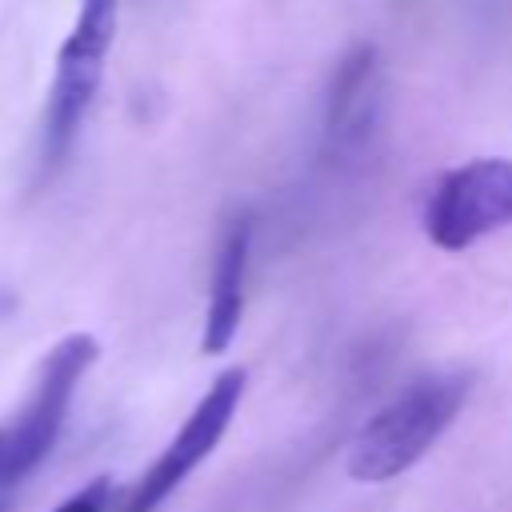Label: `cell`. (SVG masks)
<instances>
[{
    "instance_id": "cell-9",
    "label": "cell",
    "mask_w": 512,
    "mask_h": 512,
    "mask_svg": "<svg viewBox=\"0 0 512 512\" xmlns=\"http://www.w3.org/2000/svg\"><path fill=\"white\" fill-rule=\"evenodd\" d=\"M0 512H8V508H4V504H0Z\"/></svg>"
},
{
    "instance_id": "cell-8",
    "label": "cell",
    "mask_w": 512,
    "mask_h": 512,
    "mask_svg": "<svg viewBox=\"0 0 512 512\" xmlns=\"http://www.w3.org/2000/svg\"><path fill=\"white\" fill-rule=\"evenodd\" d=\"M108 500H112V484L104 476H96L92 484H84L80 492H72L56 512H108Z\"/></svg>"
},
{
    "instance_id": "cell-2",
    "label": "cell",
    "mask_w": 512,
    "mask_h": 512,
    "mask_svg": "<svg viewBox=\"0 0 512 512\" xmlns=\"http://www.w3.org/2000/svg\"><path fill=\"white\" fill-rule=\"evenodd\" d=\"M96 352L100 344L88 332H68L64 340L52 344V352L36 372L28 404L8 424H0V492L24 480L48 456V448L64 428L72 392L84 380V372L96 364Z\"/></svg>"
},
{
    "instance_id": "cell-1",
    "label": "cell",
    "mask_w": 512,
    "mask_h": 512,
    "mask_svg": "<svg viewBox=\"0 0 512 512\" xmlns=\"http://www.w3.org/2000/svg\"><path fill=\"white\" fill-rule=\"evenodd\" d=\"M468 400L464 372H428L404 384L384 408H376L348 448V472L364 484H384L408 472L456 420Z\"/></svg>"
},
{
    "instance_id": "cell-6",
    "label": "cell",
    "mask_w": 512,
    "mask_h": 512,
    "mask_svg": "<svg viewBox=\"0 0 512 512\" xmlns=\"http://www.w3.org/2000/svg\"><path fill=\"white\" fill-rule=\"evenodd\" d=\"M380 104H384V84H380L376 48L360 44L332 72L324 100V152L332 160L360 156L380 124Z\"/></svg>"
},
{
    "instance_id": "cell-4",
    "label": "cell",
    "mask_w": 512,
    "mask_h": 512,
    "mask_svg": "<svg viewBox=\"0 0 512 512\" xmlns=\"http://www.w3.org/2000/svg\"><path fill=\"white\" fill-rule=\"evenodd\" d=\"M500 228H512L508 156H480L448 168L424 200V232L440 252H464Z\"/></svg>"
},
{
    "instance_id": "cell-7",
    "label": "cell",
    "mask_w": 512,
    "mask_h": 512,
    "mask_svg": "<svg viewBox=\"0 0 512 512\" xmlns=\"http://www.w3.org/2000/svg\"><path fill=\"white\" fill-rule=\"evenodd\" d=\"M248 252H252V220L240 216L224 228L216 264H212V288H208V308H204V332H200V352L220 356L240 332L244 316V276H248Z\"/></svg>"
},
{
    "instance_id": "cell-3",
    "label": "cell",
    "mask_w": 512,
    "mask_h": 512,
    "mask_svg": "<svg viewBox=\"0 0 512 512\" xmlns=\"http://www.w3.org/2000/svg\"><path fill=\"white\" fill-rule=\"evenodd\" d=\"M116 16L120 0H80L76 20L68 40L60 44L56 56V76L48 92V112H44V168H56L72 140L80 136V124L100 92L104 80V60L116 36Z\"/></svg>"
},
{
    "instance_id": "cell-5",
    "label": "cell",
    "mask_w": 512,
    "mask_h": 512,
    "mask_svg": "<svg viewBox=\"0 0 512 512\" xmlns=\"http://www.w3.org/2000/svg\"><path fill=\"white\" fill-rule=\"evenodd\" d=\"M244 384H248L244 368H224L208 384V392L196 400V408L188 412V420L180 424V432L168 440V448L124 492V500H120L116 512H156L188 480V472L220 444V436L228 432V424H232V416H236V408L244 400Z\"/></svg>"
}]
</instances>
